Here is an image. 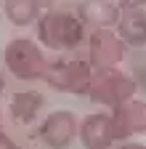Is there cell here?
Segmentation results:
<instances>
[{"label": "cell", "instance_id": "1", "mask_svg": "<svg viewBox=\"0 0 146 149\" xmlns=\"http://www.w3.org/2000/svg\"><path fill=\"white\" fill-rule=\"evenodd\" d=\"M37 40L51 48V51H61L69 53L75 51L85 40V24L77 19V13H66V11H45L37 22Z\"/></svg>", "mask_w": 146, "mask_h": 149}, {"label": "cell", "instance_id": "2", "mask_svg": "<svg viewBox=\"0 0 146 149\" xmlns=\"http://www.w3.org/2000/svg\"><path fill=\"white\" fill-rule=\"evenodd\" d=\"M136 91H138V83L133 74H127L117 67H104V69H93L88 99H93L101 107L114 109L125 101H130L136 96Z\"/></svg>", "mask_w": 146, "mask_h": 149}, {"label": "cell", "instance_id": "3", "mask_svg": "<svg viewBox=\"0 0 146 149\" xmlns=\"http://www.w3.org/2000/svg\"><path fill=\"white\" fill-rule=\"evenodd\" d=\"M3 59H6V67L13 77L19 80H43V74L48 69V56L45 51L29 40V37H16L11 40L3 51Z\"/></svg>", "mask_w": 146, "mask_h": 149}, {"label": "cell", "instance_id": "4", "mask_svg": "<svg viewBox=\"0 0 146 149\" xmlns=\"http://www.w3.org/2000/svg\"><path fill=\"white\" fill-rule=\"evenodd\" d=\"M90 77H93V67L80 59H59L51 61L43 80L61 93H75V96H88Z\"/></svg>", "mask_w": 146, "mask_h": 149}, {"label": "cell", "instance_id": "5", "mask_svg": "<svg viewBox=\"0 0 146 149\" xmlns=\"http://www.w3.org/2000/svg\"><path fill=\"white\" fill-rule=\"evenodd\" d=\"M77 128H80V120H77L75 112L56 109V112H51L48 117H43V123L37 128V136L51 149H66L77 139Z\"/></svg>", "mask_w": 146, "mask_h": 149}, {"label": "cell", "instance_id": "6", "mask_svg": "<svg viewBox=\"0 0 146 149\" xmlns=\"http://www.w3.org/2000/svg\"><path fill=\"white\" fill-rule=\"evenodd\" d=\"M125 43L120 40V35L112 29H93L88 37V64L93 69L104 67H117L125 56Z\"/></svg>", "mask_w": 146, "mask_h": 149}, {"label": "cell", "instance_id": "7", "mask_svg": "<svg viewBox=\"0 0 146 149\" xmlns=\"http://www.w3.org/2000/svg\"><path fill=\"white\" fill-rule=\"evenodd\" d=\"M109 115H112V136H114V141H130L133 136L146 130V101L130 99V101L114 107Z\"/></svg>", "mask_w": 146, "mask_h": 149}, {"label": "cell", "instance_id": "8", "mask_svg": "<svg viewBox=\"0 0 146 149\" xmlns=\"http://www.w3.org/2000/svg\"><path fill=\"white\" fill-rule=\"evenodd\" d=\"M77 139L82 141L85 149H112L114 136H112V115L109 112H93L80 120Z\"/></svg>", "mask_w": 146, "mask_h": 149}, {"label": "cell", "instance_id": "9", "mask_svg": "<svg viewBox=\"0 0 146 149\" xmlns=\"http://www.w3.org/2000/svg\"><path fill=\"white\" fill-rule=\"evenodd\" d=\"M122 8L112 0H80L77 3V19L85 27L93 29H112L120 22Z\"/></svg>", "mask_w": 146, "mask_h": 149}, {"label": "cell", "instance_id": "10", "mask_svg": "<svg viewBox=\"0 0 146 149\" xmlns=\"http://www.w3.org/2000/svg\"><path fill=\"white\" fill-rule=\"evenodd\" d=\"M117 35L125 45L130 48H143L146 45V11L143 8H127L120 13L117 22Z\"/></svg>", "mask_w": 146, "mask_h": 149}, {"label": "cell", "instance_id": "11", "mask_svg": "<svg viewBox=\"0 0 146 149\" xmlns=\"http://www.w3.org/2000/svg\"><path fill=\"white\" fill-rule=\"evenodd\" d=\"M45 107V96L37 91H21V93H13V99H11V117L13 123H19V125H29L40 117V112Z\"/></svg>", "mask_w": 146, "mask_h": 149}, {"label": "cell", "instance_id": "12", "mask_svg": "<svg viewBox=\"0 0 146 149\" xmlns=\"http://www.w3.org/2000/svg\"><path fill=\"white\" fill-rule=\"evenodd\" d=\"M45 11V0H3V13L13 27H29Z\"/></svg>", "mask_w": 146, "mask_h": 149}, {"label": "cell", "instance_id": "13", "mask_svg": "<svg viewBox=\"0 0 146 149\" xmlns=\"http://www.w3.org/2000/svg\"><path fill=\"white\" fill-rule=\"evenodd\" d=\"M122 11H127V8H143L146 6V0H120V3H117Z\"/></svg>", "mask_w": 146, "mask_h": 149}, {"label": "cell", "instance_id": "14", "mask_svg": "<svg viewBox=\"0 0 146 149\" xmlns=\"http://www.w3.org/2000/svg\"><path fill=\"white\" fill-rule=\"evenodd\" d=\"M117 149H146L143 144H138V141H122Z\"/></svg>", "mask_w": 146, "mask_h": 149}, {"label": "cell", "instance_id": "15", "mask_svg": "<svg viewBox=\"0 0 146 149\" xmlns=\"http://www.w3.org/2000/svg\"><path fill=\"white\" fill-rule=\"evenodd\" d=\"M8 144H11V139H6V133L0 130V149H8Z\"/></svg>", "mask_w": 146, "mask_h": 149}, {"label": "cell", "instance_id": "16", "mask_svg": "<svg viewBox=\"0 0 146 149\" xmlns=\"http://www.w3.org/2000/svg\"><path fill=\"white\" fill-rule=\"evenodd\" d=\"M3 88H6V80H3V74H0V93H3Z\"/></svg>", "mask_w": 146, "mask_h": 149}, {"label": "cell", "instance_id": "17", "mask_svg": "<svg viewBox=\"0 0 146 149\" xmlns=\"http://www.w3.org/2000/svg\"><path fill=\"white\" fill-rule=\"evenodd\" d=\"M8 149H24V146H16V144H8Z\"/></svg>", "mask_w": 146, "mask_h": 149}, {"label": "cell", "instance_id": "18", "mask_svg": "<svg viewBox=\"0 0 146 149\" xmlns=\"http://www.w3.org/2000/svg\"><path fill=\"white\" fill-rule=\"evenodd\" d=\"M0 130H3V117H0Z\"/></svg>", "mask_w": 146, "mask_h": 149}]
</instances>
